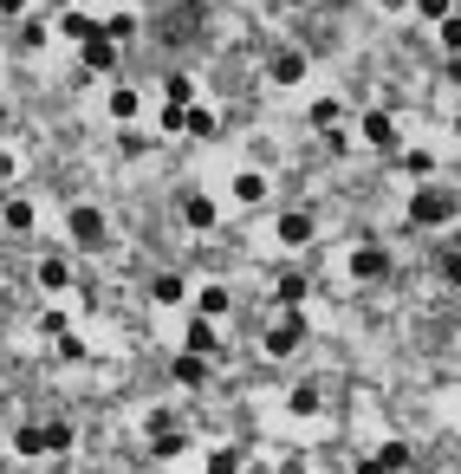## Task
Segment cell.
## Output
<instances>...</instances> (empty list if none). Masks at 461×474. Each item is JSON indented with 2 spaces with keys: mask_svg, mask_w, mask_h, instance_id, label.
Segmentation results:
<instances>
[{
  "mask_svg": "<svg viewBox=\"0 0 461 474\" xmlns=\"http://www.w3.org/2000/svg\"><path fill=\"white\" fill-rule=\"evenodd\" d=\"M280 7H306V0H280Z\"/></svg>",
  "mask_w": 461,
  "mask_h": 474,
  "instance_id": "8d00e7d4",
  "label": "cell"
},
{
  "mask_svg": "<svg viewBox=\"0 0 461 474\" xmlns=\"http://www.w3.org/2000/svg\"><path fill=\"white\" fill-rule=\"evenodd\" d=\"M188 136H214L222 130V118H214V110H202V104H188V124H182Z\"/></svg>",
  "mask_w": 461,
  "mask_h": 474,
  "instance_id": "ffe728a7",
  "label": "cell"
},
{
  "mask_svg": "<svg viewBox=\"0 0 461 474\" xmlns=\"http://www.w3.org/2000/svg\"><path fill=\"white\" fill-rule=\"evenodd\" d=\"M318 409V383H300L292 390V416H312Z\"/></svg>",
  "mask_w": 461,
  "mask_h": 474,
  "instance_id": "f1b7e54d",
  "label": "cell"
},
{
  "mask_svg": "<svg viewBox=\"0 0 461 474\" xmlns=\"http://www.w3.org/2000/svg\"><path fill=\"white\" fill-rule=\"evenodd\" d=\"M266 78H274V85H300V78H306V52L300 46H280L274 59H266Z\"/></svg>",
  "mask_w": 461,
  "mask_h": 474,
  "instance_id": "277c9868",
  "label": "cell"
},
{
  "mask_svg": "<svg viewBox=\"0 0 461 474\" xmlns=\"http://www.w3.org/2000/svg\"><path fill=\"white\" fill-rule=\"evenodd\" d=\"M436 26H442V46H448V52H461V20L448 13V20H436Z\"/></svg>",
  "mask_w": 461,
  "mask_h": 474,
  "instance_id": "1f68e13d",
  "label": "cell"
},
{
  "mask_svg": "<svg viewBox=\"0 0 461 474\" xmlns=\"http://www.w3.org/2000/svg\"><path fill=\"white\" fill-rule=\"evenodd\" d=\"M33 280H39L46 293H65V286H72V267H65V260H39V273H33Z\"/></svg>",
  "mask_w": 461,
  "mask_h": 474,
  "instance_id": "9a60e30c",
  "label": "cell"
},
{
  "mask_svg": "<svg viewBox=\"0 0 461 474\" xmlns=\"http://www.w3.org/2000/svg\"><path fill=\"white\" fill-rule=\"evenodd\" d=\"M176 383L202 390V383H208V351H182V357H176Z\"/></svg>",
  "mask_w": 461,
  "mask_h": 474,
  "instance_id": "8fae6325",
  "label": "cell"
},
{
  "mask_svg": "<svg viewBox=\"0 0 461 474\" xmlns=\"http://www.w3.org/2000/svg\"><path fill=\"white\" fill-rule=\"evenodd\" d=\"M150 299H156V305H182V299H188L182 273H156V280H150Z\"/></svg>",
  "mask_w": 461,
  "mask_h": 474,
  "instance_id": "4fadbf2b",
  "label": "cell"
},
{
  "mask_svg": "<svg viewBox=\"0 0 461 474\" xmlns=\"http://www.w3.org/2000/svg\"><path fill=\"white\" fill-rule=\"evenodd\" d=\"M72 442H78V429L65 423V416H52V423H46V449L52 455H72Z\"/></svg>",
  "mask_w": 461,
  "mask_h": 474,
  "instance_id": "5bb4252c",
  "label": "cell"
},
{
  "mask_svg": "<svg viewBox=\"0 0 461 474\" xmlns=\"http://www.w3.org/2000/svg\"><path fill=\"white\" fill-rule=\"evenodd\" d=\"M455 195L448 189H436V182H422L416 195H410V221H416V228H448V221H455Z\"/></svg>",
  "mask_w": 461,
  "mask_h": 474,
  "instance_id": "6da1fadb",
  "label": "cell"
},
{
  "mask_svg": "<svg viewBox=\"0 0 461 474\" xmlns=\"http://www.w3.org/2000/svg\"><path fill=\"white\" fill-rule=\"evenodd\" d=\"M422 7V20H448V0H416Z\"/></svg>",
  "mask_w": 461,
  "mask_h": 474,
  "instance_id": "836d02e7",
  "label": "cell"
},
{
  "mask_svg": "<svg viewBox=\"0 0 461 474\" xmlns=\"http://www.w3.org/2000/svg\"><path fill=\"white\" fill-rule=\"evenodd\" d=\"M65 228H72V241H78V247H104V234H111V228H104V215H98V208H85V202L65 215Z\"/></svg>",
  "mask_w": 461,
  "mask_h": 474,
  "instance_id": "3957f363",
  "label": "cell"
},
{
  "mask_svg": "<svg viewBox=\"0 0 461 474\" xmlns=\"http://www.w3.org/2000/svg\"><path fill=\"white\" fill-rule=\"evenodd\" d=\"M52 7H78V0H52Z\"/></svg>",
  "mask_w": 461,
  "mask_h": 474,
  "instance_id": "74e56055",
  "label": "cell"
},
{
  "mask_svg": "<svg viewBox=\"0 0 461 474\" xmlns=\"http://www.w3.org/2000/svg\"><path fill=\"white\" fill-rule=\"evenodd\" d=\"M20 46H26V52H39V46H46V26H39V20H26V13H20Z\"/></svg>",
  "mask_w": 461,
  "mask_h": 474,
  "instance_id": "4316f807",
  "label": "cell"
},
{
  "mask_svg": "<svg viewBox=\"0 0 461 474\" xmlns=\"http://www.w3.org/2000/svg\"><path fill=\"white\" fill-rule=\"evenodd\" d=\"M384 273H390V254H384V247H358V254H351V280H384Z\"/></svg>",
  "mask_w": 461,
  "mask_h": 474,
  "instance_id": "52a82bcc",
  "label": "cell"
},
{
  "mask_svg": "<svg viewBox=\"0 0 461 474\" xmlns=\"http://www.w3.org/2000/svg\"><path fill=\"white\" fill-rule=\"evenodd\" d=\"M0 221H7L13 234H26V228H33V202H26V195H13V202L0 208Z\"/></svg>",
  "mask_w": 461,
  "mask_h": 474,
  "instance_id": "2e32d148",
  "label": "cell"
},
{
  "mask_svg": "<svg viewBox=\"0 0 461 474\" xmlns=\"http://www.w3.org/2000/svg\"><path fill=\"white\" fill-rule=\"evenodd\" d=\"M104 33H111V40H117V46H124V40H130V33H137V20H130V13H111V20H104Z\"/></svg>",
  "mask_w": 461,
  "mask_h": 474,
  "instance_id": "f546056e",
  "label": "cell"
},
{
  "mask_svg": "<svg viewBox=\"0 0 461 474\" xmlns=\"http://www.w3.org/2000/svg\"><path fill=\"white\" fill-rule=\"evenodd\" d=\"M26 7H33V0H0V20H20Z\"/></svg>",
  "mask_w": 461,
  "mask_h": 474,
  "instance_id": "e575fe53",
  "label": "cell"
},
{
  "mask_svg": "<svg viewBox=\"0 0 461 474\" xmlns=\"http://www.w3.org/2000/svg\"><path fill=\"white\" fill-rule=\"evenodd\" d=\"M188 351H214V319L196 312V325H188Z\"/></svg>",
  "mask_w": 461,
  "mask_h": 474,
  "instance_id": "603a6c76",
  "label": "cell"
},
{
  "mask_svg": "<svg viewBox=\"0 0 461 474\" xmlns=\"http://www.w3.org/2000/svg\"><path fill=\"white\" fill-rule=\"evenodd\" d=\"M59 33H65V40H78V46H85L91 33H104V20H91V13H78V7H59Z\"/></svg>",
  "mask_w": 461,
  "mask_h": 474,
  "instance_id": "9c48e42d",
  "label": "cell"
},
{
  "mask_svg": "<svg viewBox=\"0 0 461 474\" xmlns=\"http://www.w3.org/2000/svg\"><path fill=\"white\" fill-rule=\"evenodd\" d=\"M403 170H410V176H436V156H429V150H403Z\"/></svg>",
  "mask_w": 461,
  "mask_h": 474,
  "instance_id": "484cf974",
  "label": "cell"
},
{
  "mask_svg": "<svg viewBox=\"0 0 461 474\" xmlns=\"http://www.w3.org/2000/svg\"><path fill=\"white\" fill-rule=\"evenodd\" d=\"M260 195H266L260 176H234V202H260Z\"/></svg>",
  "mask_w": 461,
  "mask_h": 474,
  "instance_id": "83f0119b",
  "label": "cell"
},
{
  "mask_svg": "<svg viewBox=\"0 0 461 474\" xmlns=\"http://www.w3.org/2000/svg\"><path fill=\"white\" fill-rule=\"evenodd\" d=\"M196 312H208V319H228V312H234V299H228V286H208V293L196 299Z\"/></svg>",
  "mask_w": 461,
  "mask_h": 474,
  "instance_id": "e0dca14e",
  "label": "cell"
},
{
  "mask_svg": "<svg viewBox=\"0 0 461 474\" xmlns=\"http://www.w3.org/2000/svg\"><path fill=\"white\" fill-rule=\"evenodd\" d=\"M274 299H280V305H300V299H306V273H280V280H274Z\"/></svg>",
  "mask_w": 461,
  "mask_h": 474,
  "instance_id": "d6986e66",
  "label": "cell"
},
{
  "mask_svg": "<svg viewBox=\"0 0 461 474\" xmlns=\"http://www.w3.org/2000/svg\"><path fill=\"white\" fill-rule=\"evenodd\" d=\"M280 241H286V247H306V241H312V215H306V208H286V215H280Z\"/></svg>",
  "mask_w": 461,
  "mask_h": 474,
  "instance_id": "30bf717a",
  "label": "cell"
},
{
  "mask_svg": "<svg viewBox=\"0 0 461 474\" xmlns=\"http://www.w3.org/2000/svg\"><path fill=\"white\" fill-rule=\"evenodd\" d=\"M364 144L370 150H396V118H390V110H370V118H364Z\"/></svg>",
  "mask_w": 461,
  "mask_h": 474,
  "instance_id": "ba28073f",
  "label": "cell"
},
{
  "mask_svg": "<svg viewBox=\"0 0 461 474\" xmlns=\"http://www.w3.org/2000/svg\"><path fill=\"white\" fill-rule=\"evenodd\" d=\"M13 455H52L46 449V423H20L13 429Z\"/></svg>",
  "mask_w": 461,
  "mask_h": 474,
  "instance_id": "7c38bea8",
  "label": "cell"
},
{
  "mask_svg": "<svg viewBox=\"0 0 461 474\" xmlns=\"http://www.w3.org/2000/svg\"><path fill=\"white\" fill-rule=\"evenodd\" d=\"M300 345H306V312H300V305H286V312L266 325V357H292Z\"/></svg>",
  "mask_w": 461,
  "mask_h": 474,
  "instance_id": "7a4b0ae2",
  "label": "cell"
},
{
  "mask_svg": "<svg viewBox=\"0 0 461 474\" xmlns=\"http://www.w3.org/2000/svg\"><path fill=\"white\" fill-rule=\"evenodd\" d=\"M442 280H448V286L461 293V254H442Z\"/></svg>",
  "mask_w": 461,
  "mask_h": 474,
  "instance_id": "d6a6232c",
  "label": "cell"
},
{
  "mask_svg": "<svg viewBox=\"0 0 461 474\" xmlns=\"http://www.w3.org/2000/svg\"><path fill=\"white\" fill-rule=\"evenodd\" d=\"M338 118H344L338 98H318V104H312V124H318V130H338Z\"/></svg>",
  "mask_w": 461,
  "mask_h": 474,
  "instance_id": "cb8c5ba5",
  "label": "cell"
},
{
  "mask_svg": "<svg viewBox=\"0 0 461 474\" xmlns=\"http://www.w3.org/2000/svg\"><path fill=\"white\" fill-rule=\"evenodd\" d=\"M182 221H188L196 234H214V228H222V208H214L208 195H182Z\"/></svg>",
  "mask_w": 461,
  "mask_h": 474,
  "instance_id": "8992f818",
  "label": "cell"
},
{
  "mask_svg": "<svg viewBox=\"0 0 461 474\" xmlns=\"http://www.w3.org/2000/svg\"><path fill=\"white\" fill-rule=\"evenodd\" d=\"M111 118H117V124L137 118V85H117V92H111Z\"/></svg>",
  "mask_w": 461,
  "mask_h": 474,
  "instance_id": "7402d4cb",
  "label": "cell"
},
{
  "mask_svg": "<svg viewBox=\"0 0 461 474\" xmlns=\"http://www.w3.org/2000/svg\"><path fill=\"white\" fill-rule=\"evenodd\" d=\"M162 104H196V85H188L182 72H170V85H162Z\"/></svg>",
  "mask_w": 461,
  "mask_h": 474,
  "instance_id": "d4e9b609",
  "label": "cell"
},
{
  "mask_svg": "<svg viewBox=\"0 0 461 474\" xmlns=\"http://www.w3.org/2000/svg\"><path fill=\"white\" fill-rule=\"evenodd\" d=\"M208 468H214V474H234V468H240V449H214Z\"/></svg>",
  "mask_w": 461,
  "mask_h": 474,
  "instance_id": "4dcf8cb0",
  "label": "cell"
},
{
  "mask_svg": "<svg viewBox=\"0 0 461 474\" xmlns=\"http://www.w3.org/2000/svg\"><path fill=\"white\" fill-rule=\"evenodd\" d=\"M370 468H410V442H384V449L370 455Z\"/></svg>",
  "mask_w": 461,
  "mask_h": 474,
  "instance_id": "44dd1931",
  "label": "cell"
},
{
  "mask_svg": "<svg viewBox=\"0 0 461 474\" xmlns=\"http://www.w3.org/2000/svg\"><path fill=\"white\" fill-rule=\"evenodd\" d=\"M182 455V429H162V435H150V461H176Z\"/></svg>",
  "mask_w": 461,
  "mask_h": 474,
  "instance_id": "ac0fdd59",
  "label": "cell"
},
{
  "mask_svg": "<svg viewBox=\"0 0 461 474\" xmlns=\"http://www.w3.org/2000/svg\"><path fill=\"white\" fill-rule=\"evenodd\" d=\"M78 59H85V72H117V40L111 33H91L85 46H78Z\"/></svg>",
  "mask_w": 461,
  "mask_h": 474,
  "instance_id": "5b68a950",
  "label": "cell"
},
{
  "mask_svg": "<svg viewBox=\"0 0 461 474\" xmlns=\"http://www.w3.org/2000/svg\"><path fill=\"white\" fill-rule=\"evenodd\" d=\"M396 7H410V0H384V13H396Z\"/></svg>",
  "mask_w": 461,
  "mask_h": 474,
  "instance_id": "d590c367",
  "label": "cell"
}]
</instances>
